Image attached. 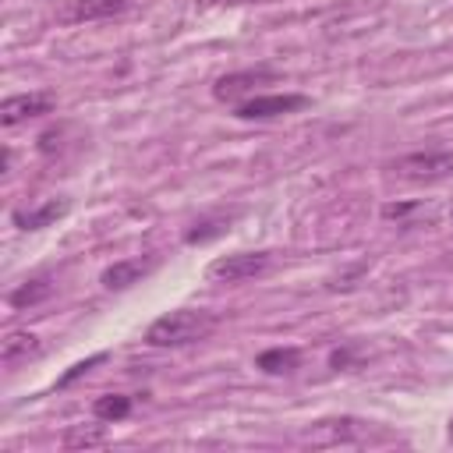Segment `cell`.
<instances>
[{
  "mask_svg": "<svg viewBox=\"0 0 453 453\" xmlns=\"http://www.w3.org/2000/svg\"><path fill=\"white\" fill-rule=\"evenodd\" d=\"M216 326H219V319H216L212 311H202V308H177V311L159 315V319L145 329V343H152V347H188V343L205 340Z\"/></svg>",
  "mask_w": 453,
  "mask_h": 453,
  "instance_id": "6da1fadb",
  "label": "cell"
},
{
  "mask_svg": "<svg viewBox=\"0 0 453 453\" xmlns=\"http://www.w3.org/2000/svg\"><path fill=\"white\" fill-rule=\"evenodd\" d=\"M393 173L411 180V184H435L453 177V152L449 149H425V152H407L393 163Z\"/></svg>",
  "mask_w": 453,
  "mask_h": 453,
  "instance_id": "7a4b0ae2",
  "label": "cell"
},
{
  "mask_svg": "<svg viewBox=\"0 0 453 453\" xmlns=\"http://www.w3.org/2000/svg\"><path fill=\"white\" fill-rule=\"evenodd\" d=\"M273 269V251H237V255H219L209 265V280L216 283H244L258 280Z\"/></svg>",
  "mask_w": 453,
  "mask_h": 453,
  "instance_id": "3957f363",
  "label": "cell"
},
{
  "mask_svg": "<svg viewBox=\"0 0 453 453\" xmlns=\"http://www.w3.org/2000/svg\"><path fill=\"white\" fill-rule=\"evenodd\" d=\"M308 106V96L301 92H276V96H248L244 103H237V117L241 120H273L283 113H294Z\"/></svg>",
  "mask_w": 453,
  "mask_h": 453,
  "instance_id": "277c9868",
  "label": "cell"
},
{
  "mask_svg": "<svg viewBox=\"0 0 453 453\" xmlns=\"http://www.w3.org/2000/svg\"><path fill=\"white\" fill-rule=\"evenodd\" d=\"M276 78V71L273 67H248V71H230V74H223V78H216V85H212V96L219 99V103H234V99H241V96H251L258 85H265V81H273Z\"/></svg>",
  "mask_w": 453,
  "mask_h": 453,
  "instance_id": "5b68a950",
  "label": "cell"
},
{
  "mask_svg": "<svg viewBox=\"0 0 453 453\" xmlns=\"http://www.w3.org/2000/svg\"><path fill=\"white\" fill-rule=\"evenodd\" d=\"M57 99L50 92H21V96H7L0 103V124L4 127H14L21 120H32V117H42V113H53Z\"/></svg>",
  "mask_w": 453,
  "mask_h": 453,
  "instance_id": "8992f818",
  "label": "cell"
},
{
  "mask_svg": "<svg viewBox=\"0 0 453 453\" xmlns=\"http://www.w3.org/2000/svg\"><path fill=\"white\" fill-rule=\"evenodd\" d=\"M67 198H50V202H42V205H32V209H14V226L18 230H42V226H50V223H57L60 216H67Z\"/></svg>",
  "mask_w": 453,
  "mask_h": 453,
  "instance_id": "52a82bcc",
  "label": "cell"
},
{
  "mask_svg": "<svg viewBox=\"0 0 453 453\" xmlns=\"http://www.w3.org/2000/svg\"><path fill=\"white\" fill-rule=\"evenodd\" d=\"M149 269H152V262H149V258H120V262L106 265L99 280H103V287H106V290H127V287H131V283H138Z\"/></svg>",
  "mask_w": 453,
  "mask_h": 453,
  "instance_id": "ba28073f",
  "label": "cell"
},
{
  "mask_svg": "<svg viewBox=\"0 0 453 453\" xmlns=\"http://www.w3.org/2000/svg\"><path fill=\"white\" fill-rule=\"evenodd\" d=\"M39 354H42V343L32 333H7V340L0 343L4 368H18V365H25L28 357H39Z\"/></svg>",
  "mask_w": 453,
  "mask_h": 453,
  "instance_id": "9c48e42d",
  "label": "cell"
},
{
  "mask_svg": "<svg viewBox=\"0 0 453 453\" xmlns=\"http://www.w3.org/2000/svg\"><path fill=\"white\" fill-rule=\"evenodd\" d=\"M131 0H74L67 7V21H103V18H113L120 11H127Z\"/></svg>",
  "mask_w": 453,
  "mask_h": 453,
  "instance_id": "30bf717a",
  "label": "cell"
},
{
  "mask_svg": "<svg viewBox=\"0 0 453 453\" xmlns=\"http://www.w3.org/2000/svg\"><path fill=\"white\" fill-rule=\"evenodd\" d=\"M234 219H237V212H216V216H202V219H195V223L188 226L184 241H188V244H205V241H212V237L226 234Z\"/></svg>",
  "mask_w": 453,
  "mask_h": 453,
  "instance_id": "8fae6325",
  "label": "cell"
},
{
  "mask_svg": "<svg viewBox=\"0 0 453 453\" xmlns=\"http://www.w3.org/2000/svg\"><path fill=\"white\" fill-rule=\"evenodd\" d=\"M301 365V350L297 347H269L255 357V368H262L265 375H287Z\"/></svg>",
  "mask_w": 453,
  "mask_h": 453,
  "instance_id": "7c38bea8",
  "label": "cell"
},
{
  "mask_svg": "<svg viewBox=\"0 0 453 453\" xmlns=\"http://www.w3.org/2000/svg\"><path fill=\"white\" fill-rule=\"evenodd\" d=\"M350 425H354V418H322L304 432V439L308 442H350L354 439Z\"/></svg>",
  "mask_w": 453,
  "mask_h": 453,
  "instance_id": "4fadbf2b",
  "label": "cell"
},
{
  "mask_svg": "<svg viewBox=\"0 0 453 453\" xmlns=\"http://www.w3.org/2000/svg\"><path fill=\"white\" fill-rule=\"evenodd\" d=\"M50 294H53V283H50V276H35V280H25L18 290H11V294H7V301H11L14 308H32V304L46 301Z\"/></svg>",
  "mask_w": 453,
  "mask_h": 453,
  "instance_id": "5bb4252c",
  "label": "cell"
},
{
  "mask_svg": "<svg viewBox=\"0 0 453 453\" xmlns=\"http://www.w3.org/2000/svg\"><path fill=\"white\" fill-rule=\"evenodd\" d=\"M92 414H96L99 421H120V418H127V414H131V396H120V393L96 396Z\"/></svg>",
  "mask_w": 453,
  "mask_h": 453,
  "instance_id": "9a60e30c",
  "label": "cell"
},
{
  "mask_svg": "<svg viewBox=\"0 0 453 453\" xmlns=\"http://www.w3.org/2000/svg\"><path fill=\"white\" fill-rule=\"evenodd\" d=\"M106 442V428L103 425H71L64 432V446L67 449H88V446H103Z\"/></svg>",
  "mask_w": 453,
  "mask_h": 453,
  "instance_id": "2e32d148",
  "label": "cell"
},
{
  "mask_svg": "<svg viewBox=\"0 0 453 453\" xmlns=\"http://www.w3.org/2000/svg\"><path fill=\"white\" fill-rule=\"evenodd\" d=\"M103 361H106V354L99 350V354H92V357H85V361H78V365H71V368H67V372H64V375L57 379V386H60V389H64V386H71L74 379H81L85 372H92V368H96V365H103Z\"/></svg>",
  "mask_w": 453,
  "mask_h": 453,
  "instance_id": "e0dca14e",
  "label": "cell"
},
{
  "mask_svg": "<svg viewBox=\"0 0 453 453\" xmlns=\"http://www.w3.org/2000/svg\"><path fill=\"white\" fill-rule=\"evenodd\" d=\"M60 134H64L60 127H50V131H42V134H39V152H42V156H53V152L60 149Z\"/></svg>",
  "mask_w": 453,
  "mask_h": 453,
  "instance_id": "ac0fdd59",
  "label": "cell"
},
{
  "mask_svg": "<svg viewBox=\"0 0 453 453\" xmlns=\"http://www.w3.org/2000/svg\"><path fill=\"white\" fill-rule=\"evenodd\" d=\"M418 209V202H389V205H382V216L386 219H403V216H411Z\"/></svg>",
  "mask_w": 453,
  "mask_h": 453,
  "instance_id": "d6986e66",
  "label": "cell"
},
{
  "mask_svg": "<svg viewBox=\"0 0 453 453\" xmlns=\"http://www.w3.org/2000/svg\"><path fill=\"white\" fill-rule=\"evenodd\" d=\"M202 4H219V0H202Z\"/></svg>",
  "mask_w": 453,
  "mask_h": 453,
  "instance_id": "ffe728a7",
  "label": "cell"
},
{
  "mask_svg": "<svg viewBox=\"0 0 453 453\" xmlns=\"http://www.w3.org/2000/svg\"><path fill=\"white\" fill-rule=\"evenodd\" d=\"M449 439H453V425H449Z\"/></svg>",
  "mask_w": 453,
  "mask_h": 453,
  "instance_id": "44dd1931",
  "label": "cell"
}]
</instances>
